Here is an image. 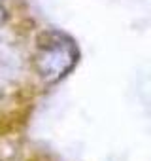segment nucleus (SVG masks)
<instances>
[{
  "mask_svg": "<svg viewBox=\"0 0 151 161\" xmlns=\"http://www.w3.org/2000/svg\"><path fill=\"white\" fill-rule=\"evenodd\" d=\"M6 19H8V14H6L4 6L0 4V25H4V23H6Z\"/></svg>",
  "mask_w": 151,
  "mask_h": 161,
  "instance_id": "nucleus-2",
  "label": "nucleus"
},
{
  "mask_svg": "<svg viewBox=\"0 0 151 161\" xmlns=\"http://www.w3.org/2000/svg\"><path fill=\"white\" fill-rule=\"evenodd\" d=\"M32 68L45 84L62 80L80 61V49L72 36L66 32L47 29L36 36L32 51Z\"/></svg>",
  "mask_w": 151,
  "mask_h": 161,
  "instance_id": "nucleus-1",
  "label": "nucleus"
}]
</instances>
